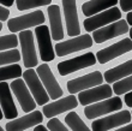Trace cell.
Returning <instances> with one entry per match:
<instances>
[{"label": "cell", "instance_id": "obj_1", "mask_svg": "<svg viewBox=\"0 0 132 131\" xmlns=\"http://www.w3.org/2000/svg\"><path fill=\"white\" fill-rule=\"evenodd\" d=\"M122 107V101L119 96L108 97L107 100L101 102H94V104L87 105L84 108V114L88 119H95L107 113H112L114 111H119Z\"/></svg>", "mask_w": 132, "mask_h": 131}, {"label": "cell", "instance_id": "obj_2", "mask_svg": "<svg viewBox=\"0 0 132 131\" xmlns=\"http://www.w3.org/2000/svg\"><path fill=\"white\" fill-rule=\"evenodd\" d=\"M121 18V12L117 6H113L111 9L102 11L97 14H94L91 17H88L84 21L83 25L87 31H94L98 28H102L104 25L113 23V22L118 21Z\"/></svg>", "mask_w": 132, "mask_h": 131}, {"label": "cell", "instance_id": "obj_3", "mask_svg": "<svg viewBox=\"0 0 132 131\" xmlns=\"http://www.w3.org/2000/svg\"><path fill=\"white\" fill-rule=\"evenodd\" d=\"M129 29L130 27L126 23V21L118 19L112 24L104 25V27L98 28V29L93 31V41H95L96 43H102V42H106L111 38H114L117 36L125 34L129 31Z\"/></svg>", "mask_w": 132, "mask_h": 131}, {"label": "cell", "instance_id": "obj_4", "mask_svg": "<svg viewBox=\"0 0 132 131\" xmlns=\"http://www.w3.org/2000/svg\"><path fill=\"white\" fill-rule=\"evenodd\" d=\"M45 14L40 10L34 11L31 13L23 14L19 17H14L7 22V28L12 33L22 31L24 29H29L31 27H37L45 23Z\"/></svg>", "mask_w": 132, "mask_h": 131}, {"label": "cell", "instance_id": "obj_5", "mask_svg": "<svg viewBox=\"0 0 132 131\" xmlns=\"http://www.w3.org/2000/svg\"><path fill=\"white\" fill-rule=\"evenodd\" d=\"M93 46V37L90 35H78L75 36L73 38H70L67 41H63L56 43L55 53L58 54V57H64V55L71 54L75 53L77 51H82V49L89 48Z\"/></svg>", "mask_w": 132, "mask_h": 131}, {"label": "cell", "instance_id": "obj_6", "mask_svg": "<svg viewBox=\"0 0 132 131\" xmlns=\"http://www.w3.org/2000/svg\"><path fill=\"white\" fill-rule=\"evenodd\" d=\"M23 77L24 81L27 82V86L29 87V89L31 91L32 96L35 97V101L38 106H43L48 102V93L46 91L45 87L42 84L40 77L37 76V73L34 69H28L27 71L23 72Z\"/></svg>", "mask_w": 132, "mask_h": 131}, {"label": "cell", "instance_id": "obj_7", "mask_svg": "<svg viewBox=\"0 0 132 131\" xmlns=\"http://www.w3.org/2000/svg\"><path fill=\"white\" fill-rule=\"evenodd\" d=\"M95 63H96V58H95L94 53L89 52L83 55H79V57H76V58L59 63L58 64V71L61 76H66V75H70L72 72H76L78 70L93 66Z\"/></svg>", "mask_w": 132, "mask_h": 131}, {"label": "cell", "instance_id": "obj_8", "mask_svg": "<svg viewBox=\"0 0 132 131\" xmlns=\"http://www.w3.org/2000/svg\"><path fill=\"white\" fill-rule=\"evenodd\" d=\"M37 76L40 77L41 79L42 84L45 87L46 91L48 93V96L53 100H56V99H59L60 96H63V89H61V87L60 84L58 83L56 78L54 77V75L52 73V70L49 67L47 64H42L37 67Z\"/></svg>", "mask_w": 132, "mask_h": 131}, {"label": "cell", "instance_id": "obj_9", "mask_svg": "<svg viewBox=\"0 0 132 131\" xmlns=\"http://www.w3.org/2000/svg\"><path fill=\"white\" fill-rule=\"evenodd\" d=\"M131 121V112L130 111H121L115 114H111L104 118H100L97 120L93 121L91 129L94 131H106L117 129L120 125L127 124Z\"/></svg>", "mask_w": 132, "mask_h": 131}, {"label": "cell", "instance_id": "obj_10", "mask_svg": "<svg viewBox=\"0 0 132 131\" xmlns=\"http://www.w3.org/2000/svg\"><path fill=\"white\" fill-rule=\"evenodd\" d=\"M35 34L37 38L38 43V52L40 57L43 61H52L55 58V53L53 49L52 45V37H51V33L47 25H37L35 29Z\"/></svg>", "mask_w": 132, "mask_h": 131}, {"label": "cell", "instance_id": "obj_11", "mask_svg": "<svg viewBox=\"0 0 132 131\" xmlns=\"http://www.w3.org/2000/svg\"><path fill=\"white\" fill-rule=\"evenodd\" d=\"M19 42L22 47V58L25 67H34L37 65V55L34 46V36L32 31L24 30L19 33Z\"/></svg>", "mask_w": 132, "mask_h": 131}, {"label": "cell", "instance_id": "obj_12", "mask_svg": "<svg viewBox=\"0 0 132 131\" xmlns=\"http://www.w3.org/2000/svg\"><path fill=\"white\" fill-rule=\"evenodd\" d=\"M10 87L12 89V91H13V94L16 95V97H17L22 110L24 111L25 113H29V112L35 110L36 101L34 100L31 94L29 93L28 86L25 84V82L23 79L18 77L17 79H14L13 82L11 83Z\"/></svg>", "mask_w": 132, "mask_h": 131}, {"label": "cell", "instance_id": "obj_13", "mask_svg": "<svg viewBox=\"0 0 132 131\" xmlns=\"http://www.w3.org/2000/svg\"><path fill=\"white\" fill-rule=\"evenodd\" d=\"M132 49V41L131 38H122L119 42L114 43V45L109 46L107 48H103L98 51L96 53V58H97L98 63L101 64H106V63L111 61L113 59L118 58L120 55L125 54V53L130 52Z\"/></svg>", "mask_w": 132, "mask_h": 131}, {"label": "cell", "instance_id": "obj_14", "mask_svg": "<svg viewBox=\"0 0 132 131\" xmlns=\"http://www.w3.org/2000/svg\"><path fill=\"white\" fill-rule=\"evenodd\" d=\"M102 82H103L102 73L100 71H95V72L88 73L85 76H82V77H78V78L69 81L67 82V90L71 94H76V93L82 91V90L100 86Z\"/></svg>", "mask_w": 132, "mask_h": 131}, {"label": "cell", "instance_id": "obj_15", "mask_svg": "<svg viewBox=\"0 0 132 131\" xmlns=\"http://www.w3.org/2000/svg\"><path fill=\"white\" fill-rule=\"evenodd\" d=\"M113 90H112L111 86L108 84H103L100 87H94V88H89V89L82 90L78 94V100H79L80 105L87 106V105L94 104L97 101L104 100L112 96Z\"/></svg>", "mask_w": 132, "mask_h": 131}, {"label": "cell", "instance_id": "obj_16", "mask_svg": "<svg viewBox=\"0 0 132 131\" xmlns=\"http://www.w3.org/2000/svg\"><path fill=\"white\" fill-rule=\"evenodd\" d=\"M64 16H65L66 29L69 36H78L80 33L79 22H78V13H77L76 0H63Z\"/></svg>", "mask_w": 132, "mask_h": 131}, {"label": "cell", "instance_id": "obj_17", "mask_svg": "<svg viewBox=\"0 0 132 131\" xmlns=\"http://www.w3.org/2000/svg\"><path fill=\"white\" fill-rule=\"evenodd\" d=\"M43 120V115L40 111H34L31 113L23 115L21 118H14L11 119L6 124L7 131H22V130H28L31 126H35L37 124H41Z\"/></svg>", "mask_w": 132, "mask_h": 131}, {"label": "cell", "instance_id": "obj_18", "mask_svg": "<svg viewBox=\"0 0 132 131\" xmlns=\"http://www.w3.org/2000/svg\"><path fill=\"white\" fill-rule=\"evenodd\" d=\"M77 105H78L77 97L73 95H70V96L63 97L60 100L56 99L52 104H46V106H43L42 112L47 118H52L60 113H64L66 111L73 110L75 107H77Z\"/></svg>", "mask_w": 132, "mask_h": 131}, {"label": "cell", "instance_id": "obj_19", "mask_svg": "<svg viewBox=\"0 0 132 131\" xmlns=\"http://www.w3.org/2000/svg\"><path fill=\"white\" fill-rule=\"evenodd\" d=\"M0 106L3 108V114L6 119H14L18 115L17 108L14 106L13 99L10 91V86L5 81L0 82Z\"/></svg>", "mask_w": 132, "mask_h": 131}, {"label": "cell", "instance_id": "obj_20", "mask_svg": "<svg viewBox=\"0 0 132 131\" xmlns=\"http://www.w3.org/2000/svg\"><path fill=\"white\" fill-rule=\"evenodd\" d=\"M48 18L51 23V35L52 40L60 41L64 38V29L63 22H61V14L58 5H51L48 6Z\"/></svg>", "mask_w": 132, "mask_h": 131}, {"label": "cell", "instance_id": "obj_21", "mask_svg": "<svg viewBox=\"0 0 132 131\" xmlns=\"http://www.w3.org/2000/svg\"><path fill=\"white\" fill-rule=\"evenodd\" d=\"M117 4H118V0H89L82 5V12L84 16L91 17L98 12L117 6Z\"/></svg>", "mask_w": 132, "mask_h": 131}, {"label": "cell", "instance_id": "obj_22", "mask_svg": "<svg viewBox=\"0 0 132 131\" xmlns=\"http://www.w3.org/2000/svg\"><path fill=\"white\" fill-rule=\"evenodd\" d=\"M132 73V60H127L126 63L121 64V65L117 66V67H113L111 70H107L104 72L103 78L106 79L107 83H113L118 79H121L124 77L131 76Z\"/></svg>", "mask_w": 132, "mask_h": 131}, {"label": "cell", "instance_id": "obj_23", "mask_svg": "<svg viewBox=\"0 0 132 131\" xmlns=\"http://www.w3.org/2000/svg\"><path fill=\"white\" fill-rule=\"evenodd\" d=\"M66 124L70 126V129L73 131H89V128L84 124V121L80 119V117L76 112H70L65 117Z\"/></svg>", "mask_w": 132, "mask_h": 131}, {"label": "cell", "instance_id": "obj_24", "mask_svg": "<svg viewBox=\"0 0 132 131\" xmlns=\"http://www.w3.org/2000/svg\"><path fill=\"white\" fill-rule=\"evenodd\" d=\"M22 76V67L18 64H12L9 66L0 67V82L10 78H18Z\"/></svg>", "mask_w": 132, "mask_h": 131}, {"label": "cell", "instance_id": "obj_25", "mask_svg": "<svg viewBox=\"0 0 132 131\" xmlns=\"http://www.w3.org/2000/svg\"><path fill=\"white\" fill-rule=\"evenodd\" d=\"M52 3V0H16V5L19 11H25L35 9L38 6H45L49 5Z\"/></svg>", "mask_w": 132, "mask_h": 131}, {"label": "cell", "instance_id": "obj_26", "mask_svg": "<svg viewBox=\"0 0 132 131\" xmlns=\"http://www.w3.org/2000/svg\"><path fill=\"white\" fill-rule=\"evenodd\" d=\"M114 86H113V90L117 95H121V94H125L127 91H131L132 89V77L131 76H127V77H124L121 79H118L115 81Z\"/></svg>", "mask_w": 132, "mask_h": 131}, {"label": "cell", "instance_id": "obj_27", "mask_svg": "<svg viewBox=\"0 0 132 131\" xmlns=\"http://www.w3.org/2000/svg\"><path fill=\"white\" fill-rule=\"evenodd\" d=\"M21 59L19 51L16 48L9 49L5 52H0V65L4 64H12V63H17Z\"/></svg>", "mask_w": 132, "mask_h": 131}, {"label": "cell", "instance_id": "obj_28", "mask_svg": "<svg viewBox=\"0 0 132 131\" xmlns=\"http://www.w3.org/2000/svg\"><path fill=\"white\" fill-rule=\"evenodd\" d=\"M18 46V37L14 34L0 36V52L10 48H16Z\"/></svg>", "mask_w": 132, "mask_h": 131}, {"label": "cell", "instance_id": "obj_29", "mask_svg": "<svg viewBox=\"0 0 132 131\" xmlns=\"http://www.w3.org/2000/svg\"><path fill=\"white\" fill-rule=\"evenodd\" d=\"M47 129L51 131H67V128L65 125H63V123L56 119V118H53L47 123Z\"/></svg>", "mask_w": 132, "mask_h": 131}, {"label": "cell", "instance_id": "obj_30", "mask_svg": "<svg viewBox=\"0 0 132 131\" xmlns=\"http://www.w3.org/2000/svg\"><path fill=\"white\" fill-rule=\"evenodd\" d=\"M120 3V7H121L122 11L125 12H129L132 9V0H118Z\"/></svg>", "mask_w": 132, "mask_h": 131}, {"label": "cell", "instance_id": "obj_31", "mask_svg": "<svg viewBox=\"0 0 132 131\" xmlns=\"http://www.w3.org/2000/svg\"><path fill=\"white\" fill-rule=\"evenodd\" d=\"M10 16V10H7L6 7L0 6V21H6Z\"/></svg>", "mask_w": 132, "mask_h": 131}, {"label": "cell", "instance_id": "obj_32", "mask_svg": "<svg viewBox=\"0 0 132 131\" xmlns=\"http://www.w3.org/2000/svg\"><path fill=\"white\" fill-rule=\"evenodd\" d=\"M125 104L129 107H132V94L130 91L125 93Z\"/></svg>", "mask_w": 132, "mask_h": 131}, {"label": "cell", "instance_id": "obj_33", "mask_svg": "<svg viewBox=\"0 0 132 131\" xmlns=\"http://www.w3.org/2000/svg\"><path fill=\"white\" fill-rule=\"evenodd\" d=\"M13 3L14 0H0V4H3V5H5L7 7H11L13 5Z\"/></svg>", "mask_w": 132, "mask_h": 131}, {"label": "cell", "instance_id": "obj_34", "mask_svg": "<svg viewBox=\"0 0 132 131\" xmlns=\"http://www.w3.org/2000/svg\"><path fill=\"white\" fill-rule=\"evenodd\" d=\"M126 23L129 24V27H132V13L129 11V13H127V17H126Z\"/></svg>", "mask_w": 132, "mask_h": 131}, {"label": "cell", "instance_id": "obj_35", "mask_svg": "<svg viewBox=\"0 0 132 131\" xmlns=\"http://www.w3.org/2000/svg\"><path fill=\"white\" fill-rule=\"evenodd\" d=\"M48 130V129L46 128V126H42V125H36V126H35V129H34V131H47Z\"/></svg>", "mask_w": 132, "mask_h": 131}, {"label": "cell", "instance_id": "obj_36", "mask_svg": "<svg viewBox=\"0 0 132 131\" xmlns=\"http://www.w3.org/2000/svg\"><path fill=\"white\" fill-rule=\"evenodd\" d=\"M132 126L131 125H126V126H122V128H119L118 131H131Z\"/></svg>", "mask_w": 132, "mask_h": 131}, {"label": "cell", "instance_id": "obj_37", "mask_svg": "<svg viewBox=\"0 0 132 131\" xmlns=\"http://www.w3.org/2000/svg\"><path fill=\"white\" fill-rule=\"evenodd\" d=\"M4 118V114H3V111H1V108H0V120Z\"/></svg>", "mask_w": 132, "mask_h": 131}, {"label": "cell", "instance_id": "obj_38", "mask_svg": "<svg viewBox=\"0 0 132 131\" xmlns=\"http://www.w3.org/2000/svg\"><path fill=\"white\" fill-rule=\"evenodd\" d=\"M3 30V23H1V21H0V31Z\"/></svg>", "mask_w": 132, "mask_h": 131}, {"label": "cell", "instance_id": "obj_39", "mask_svg": "<svg viewBox=\"0 0 132 131\" xmlns=\"http://www.w3.org/2000/svg\"><path fill=\"white\" fill-rule=\"evenodd\" d=\"M0 131H3V128H1V126H0Z\"/></svg>", "mask_w": 132, "mask_h": 131}]
</instances>
